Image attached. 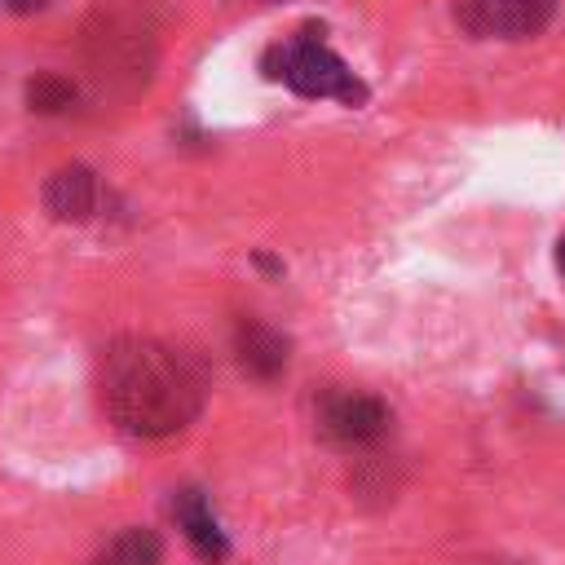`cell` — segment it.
<instances>
[{"label": "cell", "mask_w": 565, "mask_h": 565, "mask_svg": "<svg viewBox=\"0 0 565 565\" xmlns=\"http://www.w3.org/2000/svg\"><path fill=\"white\" fill-rule=\"evenodd\" d=\"M102 406L132 437L181 433L203 411V371L190 353L150 340L124 335L102 353Z\"/></svg>", "instance_id": "obj_1"}, {"label": "cell", "mask_w": 565, "mask_h": 565, "mask_svg": "<svg viewBox=\"0 0 565 565\" xmlns=\"http://www.w3.org/2000/svg\"><path fill=\"white\" fill-rule=\"evenodd\" d=\"M84 57H88V71L102 88H141L146 75H150V62H154V40L146 31L141 18L132 13H119V9H102L88 26H84Z\"/></svg>", "instance_id": "obj_2"}, {"label": "cell", "mask_w": 565, "mask_h": 565, "mask_svg": "<svg viewBox=\"0 0 565 565\" xmlns=\"http://www.w3.org/2000/svg\"><path fill=\"white\" fill-rule=\"evenodd\" d=\"M274 57H278L274 75H282L305 97H340V102H353V106L366 97V88L353 79V71L331 49H322L313 35H300L296 44L278 49Z\"/></svg>", "instance_id": "obj_3"}, {"label": "cell", "mask_w": 565, "mask_h": 565, "mask_svg": "<svg viewBox=\"0 0 565 565\" xmlns=\"http://www.w3.org/2000/svg\"><path fill=\"white\" fill-rule=\"evenodd\" d=\"M322 433L340 446H371L388 433V406L371 393H353V388H331L322 397Z\"/></svg>", "instance_id": "obj_4"}, {"label": "cell", "mask_w": 565, "mask_h": 565, "mask_svg": "<svg viewBox=\"0 0 565 565\" xmlns=\"http://www.w3.org/2000/svg\"><path fill=\"white\" fill-rule=\"evenodd\" d=\"M556 0H459V22L472 35H534L552 18Z\"/></svg>", "instance_id": "obj_5"}, {"label": "cell", "mask_w": 565, "mask_h": 565, "mask_svg": "<svg viewBox=\"0 0 565 565\" xmlns=\"http://www.w3.org/2000/svg\"><path fill=\"white\" fill-rule=\"evenodd\" d=\"M234 358L252 380H274L287 366V335L260 318H243L234 327Z\"/></svg>", "instance_id": "obj_6"}, {"label": "cell", "mask_w": 565, "mask_h": 565, "mask_svg": "<svg viewBox=\"0 0 565 565\" xmlns=\"http://www.w3.org/2000/svg\"><path fill=\"white\" fill-rule=\"evenodd\" d=\"M102 203V185L88 168L79 163H66L57 168L49 181H44V207L57 216V221H88Z\"/></svg>", "instance_id": "obj_7"}, {"label": "cell", "mask_w": 565, "mask_h": 565, "mask_svg": "<svg viewBox=\"0 0 565 565\" xmlns=\"http://www.w3.org/2000/svg\"><path fill=\"white\" fill-rule=\"evenodd\" d=\"M172 512H177V525L185 530L190 547L203 561H221L230 552V543H225V534H221V525H216V516H212V508H207V499L199 490H181L177 503H172Z\"/></svg>", "instance_id": "obj_8"}, {"label": "cell", "mask_w": 565, "mask_h": 565, "mask_svg": "<svg viewBox=\"0 0 565 565\" xmlns=\"http://www.w3.org/2000/svg\"><path fill=\"white\" fill-rule=\"evenodd\" d=\"M159 561H163V547H159L154 530H141V525L119 530V534L93 556V565H159Z\"/></svg>", "instance_id": "obj_9"}, {"label": "cell", "mask_w": 565, "mask_h": 565, "mask_svg": "<svg viewBox=\"0 0 565 565\" xmlns=\"http://www.w3.org/2000/svg\"><path fill=\"white\" fill-rule=\"evenodd\" d=\"M26 102H31V110H40V115H57V110H66V106L75 102V84L62 79V75H35V79L26 84Z\"/></svg>", "instance_id": "obj_10"}, {"label": "cell", "mask_w": 565, "mask_h": 565, "mask_svg": "<svg viewBox=\"0 0 565 565\" xmlns=\"http://www.w3.org/2000/svg\"><path fill=\"white\" fill-rule=\"evenodd\" d=\"M4 4H9L13 13H40V9L49 4V0H4Z\"/></svg>", "instance_id": "obj_11"}, {"label": "cell", "mask_w": 565, "mask_h": 565, "mask_svg": "<svg viewBox=\"0 0 565 565\" xmlns=\"http://www.w3.org/2000/svg\"><path fill=\"white\" fill-rule=\"evenodd\" d=\"M556 269L565 274V238H561V247H556Z\"/></svg>", "instance_id": "obj_12"}, {"label": "cell", "mask_w": 565, "mask_h": 565, "mask_svg": "<svg viewBox=\"0 0 565 565\" xmlns=\"http://www.w3.org/2000/svg\"><path fill=\"white\" fill-rule=\"evenodd\" d=\"M468 565H516V561H499V556H494V561H468Z\"/></svg>", "instance_id": "obj_13"}]
</instances>
